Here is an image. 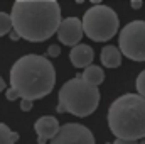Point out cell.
I'll return each mask as SVG.
<instances>
[{
    "mask_svg": "<svg viewBox=\"0 0 145 144\" xmlns=\"http://www.w3.org/2000/svg\"><path fill=\"white\" fill-rule=\"evenodd\" d=\"M19 141V134L10 131L5 124L0 122V144H14Z\"/></svg>",
    "mask_w": 145,
    "mask_h": 144,
    "instance_id": "obj_13",
    "label": "cell"
},
{
    "mask_svg": "<svg viewBox=\"0 0 145 144\" xmlns=\"http://www.w3.org/2000/svg\"><path fill=\"white\" fill-rule=\"evenodd\" d=\"M76 2H78V3H81V2H83V0H76Z\"/></svg>",
    "mask_w": 145,
    "mask_h": 144,
    "instance_id": "obj_23",
    "label": "cell"
},
{
    "mask_svg": "<svg viewBox=\"0 0 145 144\" xmlns=\"http://www.w3.org/2000/svg\"><path fill=\"white\" fill-rule=\"evenodd\" d=\"M108 127L116 143H133L145 137V97L125 93L108 110Z\"/></svg>",
    "mask_w": 145,
    "mask_h": 144,
    "instance_id": "obj_3",
    "label": "cell"
},
{
    "mask_svg": "<svg viewBox=\"0 0 145 144\" xmlns=\"http://www.w3.org/2000/svg\"><path fill=\"white\" fill-rule=\"evenodd\" d=\"M47 54H49V56H52V58H57V56L61 54V49H59V46H56V44L49 46V48H47Z\"/></svg>",
    "mask_w": 145,
    "mask_h": 144,
    "instance_id": "obj_17",
    "label": "cell"
},
{
    "mask_svg": "<svg viewBox=\"0 0 145 144\" xmlns=\"http://www.w3.org/2000/svg\"><path fill=\"white\" fill-rule=\"evenodd\" d=\"M54 85L56 70L46 56L25 54L10 70V87L17 90L20 98H44L52 92Z\"/></svg>",
    "mask_w": 145,
    "mask_h": 144,
    "instance_id": "obj_2",
    "label": "cell"
},
{
    "mask_svg": "<svg viewBox=\"0 0 145 144\" xmlns=\"http://www.w3.org/2000/svg\"><path fill=\"white\" fill-rule=\"evenodd\" d=\"M32 102H34V100H31V98H20V108H22L24 112H29V110L32 108Z\"/></svg>",
    "mask_w": 145,
    "mask_h": 144,
    "instance_id": "obj_16",
    "label": "cell"
},
{
    "mask_svg": "<svg viewBox=\"0 0 145 144\" xmlns=\"http://www.w3.org/2000/svg\"><path fill=\"white\" fill-rule=\"evenodd\" d=\"M5 90V81H3V78L0 76V92H3Z\"/></svg>",
    "mask_w": 145,
    "mask_h": 144,
    "instance_id": "obj_20",
    "label": "cell"
},
{
    "mask_svg": "<svg viewBox=\"0 0 145 144\" xmlns=\"http://www.w3.org/2000/svg\"><path fill=\"white\" fill-rule=\"evenodd\" d=\"M100 59H101V65L106 68H118L121 65V51H120V48L108 44L101 49Z\"/></svg>",
    "mask_w": 145,
    "mask_h": 144,
    "instance_id": "obj_11",
    "label": "cell"
},
{
    "mask_svg": "<svg viewBox=\"0 0 145 144\" xmlns=\"http://www.w3.org/2000/svg\"><path fill=\"white\" fill-rule=\"evenodd\" d=\"M89 2H91L93 5H98V3H101V0H89Z\"/></svg>",
    "mask_w": 145,
    "mask_h": 144,
    "instance_id": "obj_22",
    "label": "cell"
},
{
    "mask_svg": "<svg viewBox=\"0 0 145 144\" xmlns=\"http://www.w3.org/2000/svg\"><path fill=\"white\" fill-rule=\"evenodd\" d=\"M56 34L59 37V41L66 46H74L81 41V37L84 36L83 31V22L78 17H66L61 19Z\"/></svg>",
    "mask_w": 145,
    "mask_h": 144,
    "instance_id": "obj_8",
    "label": "cell"
},
{
    "mask_svg": "<svg viewBox=\"0 0 145 144\" xmlns=\"http://www.w3.org/2000/svg\"><path fill=\"white\" fill-rule=\"evenodd\" d=\"M130 5H132L133 10H140L142 5H144V2H142V0H130Z\"/></svg>",
    "mask_w": 145,
    "mask_h": 144,
    "instance_id": "obj_19",
    "label": "cell"
},
{
    "mask_svg": "<svg viewBox=\"0 0 145 144\" xmlns=\"http://www.w3.org/2000/svg\"><path fill=\"white\" fill-rule=\"evenodd\" d=\"M83 31L84 36L96 41V42H105L110 41L118 32V15L113 9L106 5H93L89 10H86L83 17Z\"/></svg>",
    "mask_w": 145,
    "mask_h": 144,
    "instance_id": "obj_5",
    "label": "cell"
},
{
    "mask_svg": "<svg viewBox=\"0 0 145 144\" xmlns=\"http://www.w3.org/2000/svg\"><path fill=\"white\" fill-rule=\"evenodd\" d=\"M5 95H7V100H10V102H12V100L20 98V97H19V93H17V90H15V88H12V87L5 92Z\"/></svg>",
    "mask_w": 145,
    "mask_h": 144,
    "instance_id": "obj_18",
    "label": "cell"
},
{
    "mask_svg": "<svg viewBox=\"0 0 145 144\" xmlns=\"http://www.w3.org/2000/svg\"><path fill=\"white\" fill-rule=\"evenodd\" d=\"M84 71H83V78L86 80V81H89L91 85H101L103 83V80H105V73L103 70L100 68V66H96V65H88L86 68H83Z\"/></svg>",
    "mask_w": 145,
    "mask_h": 144,
    "instance_id": "obj_12",
    "label": "cell"
},
{
    "mask_svg": "<svg viewBox=\"0 0 145 144\" xmlns=\"http://www.w3.org/2000/svg\"><path fill=\"white\" fill-rule=\"evenodd\" d=\"M12 29L25 41L42 42L56 34L61 22L57 0H15L12 12Z\"/></svg>",
    "mask_w": 145,
    "mask_h": 144,
    "instance_id": "obj_1",
    "label": "cell"
},
{
    "mask_svg": "<svg viewBox=\"0 0 145 144\" xmlns=\"http://www.w3.org/2000/svg\"><path fill=\"white\" fill-rule=\"evenodd\" d=\"M71 48L72 49H71V53H69V59H71V63H72L74 68H86L88 65L93 63V59H95V51H93L91 46L78 42V44H74Z\"/></svg>",
    "mask_w": 145,
    "mask_h": 144,
    "instance_id": "obj_10",
    "label": "cell"
},
{
    "mask_svg": "<svg viewBox=\"0 0 145 144\" xmlns=\"http://www.w3.org/2000/svg\"><path fill=\"white\" fill-rule=\"evenodd\" d=\"M51 141L52 144H95V136L86 126L71 122L59 126L57 134Z\"/></svg>",
    "mask_w": 145,
    "mask_h": 144,
    "instance_id": "obj_7",
    "label": "cell"
},
{
    "mask_svg": "<svg viewBox=\"0 0 145 144\" xmlns=\"http://www.w3.org/2000/svg\"><path fill=\"white\" fill-rule=\"evenodd\" d=\"M135 85H137V92H138L142 97H145V70L137 76V83H135Z\"/></svg>",
    "mask_w": 145,
    "mask_h": 144,
    "instance_id": "obj_15",
    "label": "cell"
},
{
    "mask_svg": "<svg viewBox=\"0 0 145 144\" xmlns=\"http://www.w3.org/2000/svg\"><path fill=\"white\" fill-rule=\"evenodd\" d=\"M59 112H68L76 117H88L100 105V92L83 76L68 80L59 90Z\"/></svg>",
    "mask_w": 145,
    "mask_h": 144,
    "instance_id": "obj_4",
    "label": "cell"
},
{
    "mask_svg": "<svg viewBox=\"0 0 145 144\" xmlns=\"http://www.w3.org/2000/svg\"><path fill=\"white\" fill-rule=\"evenodd\" d=\"M12 31V19L10 14L0 12V36H5Z\"/></svg>",
    "mask_w": 145,
    "mask_h": 144,
    "instance_id": "obj_14",
    "label": "cell"
},
{
    "mask_svg": "<svg viewBox=\"0 0 145 144\" xmlns=\"http://www.w3.org/2000/svg\"><path fill=\"white\" fill-rule=\"evenodd\" d=\"M34 129H36V132H37V141L42 144V143H46V141H51L57 134L59 122L52 115H44V117H40V119L36 120Z\"/></svg>",
    "mask_w": 145,
    "mask_h": 144,
    "instance_id": "obj_9",
    "label": "cell"
},
{
    "mask_svg": "<svg viewBox=\"0 0 145 144\" xmlns=\"http://www.w3.org/2000/svg\"><path fill=\"white\" fill-rule=\"evenodd\" d=\"M118 48L123 56L133 61H145V22H128L118 36Z\"/></svg>",
    "mask_w": 145,
    "mask_h": 144,
    "instance_id": "obj_6",
    "label": "cell"
},
{
    "mask_svg": "<svg viewBox=\"0 0 145 144\" xmlns=\"http://www.w3.org/2000/svg\"><path fill=\"white\" fill-rule=\"evenodd\" d=\"M10 37H12V39H14V41H15V39H19V34H17V32H15V31H14V32H12V34H10Z\"/></svg>",
    "mask_w": 145,
    "mask_h": 144,
    "instance_id": "obj_21",
    "label": "cell"
}]
</instances>
